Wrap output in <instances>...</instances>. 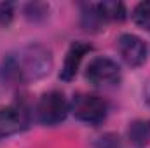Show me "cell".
Listing matches in <instances>:
<instances>
[{"mask_svg": "<svg viewBox=\"0 0 150 148\" xmlns=\"http://www.w3.org/2000/svg\"><path fill=\"white\" fill-rule=\"evenodd\" d=\"M133 21L145 32H150V0L140 2L133 9Z\"/></svg>", "mask_w": 150, "mask_h": 148, "instance_id": "obj_10", "label": "cell"}, {"mask_svg": "<svg viewBox=\"0 0 150 148\" xmlns=\"http://www.w3.org/2000/svg\"><path fill=\"white\" fill-rule=\"evenodd\" d=\"M91 51V45L86 42H72V45L67 51L65 61H63V68L59 72V78L65 82H70L72 78H75V75L80 68V63L84 59V56Z\"/></svg>", "mask_w": 150, "mask_h": 148, "instance_id": "obj_7", "label": "cell"}, {"mask_svg": "<svg viewBox=\"0 0 150 148\" xmlns=\"http://www.w3.org/2000/svg\"><path fill=\"white\" fill-rule=\"evenodd\" d=\"M70 111L74 113L77 120L84 124H101L107 115H108V103L105 98L91 92H79L75 94L72 103H70Z\"/></svg>", "mask_w": 150, "mask_h": 148, "instance_id": "obj_2", "label": "cell"}, {"mask_svg": "<svg viewBox=\"0 0 150 148\" xmlns=\"http://www.w3.org/2000/svg\"><path fill=\"white\" fill-rule=\"evenodd\" d=\"M143 99H145L147 106L150 108V77L147 78V82H145V85H143Z\"/></svg>", "mask_w": 150, "mask_h": 148, "instance_id": "obj_13", "label": "cell"}, {"mask_svg": "<svg viewBox=\"0 0 150 148\" xmlns=\"http://www.w3.org/2000/svg\"><path fill=\"white\" fill-rule=\"evenodd\" d=\"M96 148H120V141L115 134H105L96 141Z\"/></svg>", "mask_w": 150, "mask_h": 148, "instance_id": "obj_12", "label": "cell"}, {"mask_svg": "<svg viewBox=\"0 0 150 148\" xmlns=\"http://www.w3.org/2000/svg\"><path fill=\"white\" fill-rule=\"evenodd\" d=\"M68 113L70 103L67 96L56 89L42 94L35 106V117L42 125H58L68 117Z\"/></svg>", "mask_w": 150, "mask_h": 148, "instance_id": "obj_3", "label": "cell"}, {"mask_svg": "<svg viewBox=\"0 0 150 148\" xmlns=\"http://www.w3.org/2000/svg\"><path fill=\"white\" fill-rule=\"evenodd\" d=\"M14 16V7L9 2H0V25H9Z\"/></svg>", "mask_w": 150, "mask_h": 148, "instance_id": "obj_11", "label": "cell"}, {"mask_svg": "<svg viewBox=\"0 0 150 148\" xmlns=\"http://www.w3.org/2000/svg\"><path fill=\"white\" fill-rule=\"evenodd\" d=\"M120 78L122 75L119 65L107 56L93 58L86 68V80L94 87H101V89L113 87L120 82Z\"/></svg>", "mask_w": 150, "mask_h": 148, "instance_id": "obj_4", "label": "cell"}, {"mask_svg": "<svg viewBox=\"0 0 150 148\" xmlns=\"http://www.w3.org/2000/svg\"><path fill=\"white\" fill-rule=\"evenodd\" d=\"M52 52L42 44L25 45L2 59L0 78L7 85L37 82L52 70Z\"/></svg>", "mask_w": 150, "mask_h": 148, "instance_id": "obj_1", "label": "cell"}, {"mask_svg": "<svg viewBox=\"0 0 150 148\" xmlns=\"http://www.w3.org/2000/svg\"><path fill=\"white\" fill-rule=\"evenodd\" d=\"M127 140L134 147H147L150 145V120L149 118H136L127 127Z\"/></svg>", "mask_w": 150, "mask_h": 148, "instance_id": "obj_9", "label": "cell"}, {"mask_svg": "<svg viewBox=\"0 0 150 148\" xmlns=\"http://www.w3.org/2000/svg\"><path fill=\"white\" fill-rule=\"evenodd\" d=\"M87 9L100 19L101 25H105L107 21H122L126 19V5L122 2H91L86 4Z\"/></svg>", "mask_w": 150, "mask_h": 148, "instance_id": "obj_8", "label": "cell"}, {"mask_svg": "<svg viewBox=\"0 0 150 148\" xmlns=\"http://www.w3.org/2000/svg\"><path fill=\"white\" fill-rule=\"evenodd\" d=\"M30 124V115L23 106L12 105L0 108V140L23 132Z\"/></svg>", "mask_w": 150, "mask_h": 148, "instance_id": "obj_6", "label": "cell"}, {"mask_svg": "<svg viewBox=\"0 0 150 148\" xmlns=\"http://www.w3.org/2000/svg\"><path fill=\"white\" fill-rule=\"evenodd\" d=\"M117 49L124 63L131 68H138L147 61V44L138 35L122 33L117 38Z\"/></svg>", "mask_w": 150, "mask_h": 148, "instance_id": "obj_5", "label": "cell"}]
</instances>
